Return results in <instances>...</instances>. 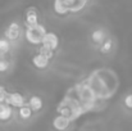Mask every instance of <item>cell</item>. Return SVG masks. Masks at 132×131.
<instances>
[{"instance_id": "6da1fadb", "label": "cell", "mask_w": 132, "mask_h": 131, "mask_svg": "<svg viewBox=\"0 0 132 131\" xmlns=\"http://www.w3.org/2000/svg\"><path fill=\"white\" fill-rule=\"evenodd\" d=\"M46 28H45L43 25L40 23H36V25H32V26H27V30H26V40L32 45H41V40H43V36L46 34Z\"/></svg>"}, {"instance_id": "7a4b0ae2", "label": "cell", "mask_w": 132, "mask_h": 131, "mask_svg": "<svg viewBox=\"0 0 132 131\" xmlns=\"http://www.w3.org/2000/svg\"><path fill=\"white\" fill-rule=\"evenodd\" d=\"M5 104H9L10 107H15V108H19L22 107L24 103V98L22 94L19 93H8L6 98H5Z\"/></svg>"}, {"instance_id": "3957f363", "label": "cell", "mask_w": 132, "mask_h": 131, "mask_svg": "<svg viewBox=\"0 0 132 131\" xmlns=\"http://www.w3.org/2000/svg\"><path fill=\"white\" fill-rule=\"evenodd\" d=\"M41 45H44V46L49 48V49L55 50L58 48V45H59V37L54 32H46L44 36H43Z\"/></svg>"}, {"instance_id": "277c9868", "label": "cell", "mask_w": 132, "mask_h": 131, "mask_svg": "<svg viewBox=\"0 0 132 131\" xmlns=\"http://www.w3.org/2000/svg\"><path fill=\"white\" fill-rule=\"evenodd\" d=\"M71 125V120L63 114H58L54 120H53V127L56 131H65L68 130Z\"/></svg>"}, {"instance_id": "5b68a950", "label": "cell", "mask_w": 132, "mask_h": 131, "mask_svg": "<svg viewBox=\"0 0 132 131\" xmlns=\"http://www.w3.org/2000/svg\"><path fill=\"white\" fill-rule=\"evenodd\" d=\"M19 34H21V28H19V25L15 22L10 23L8 30L5 31V36L8 40H17L19 37Z\"/></svg>"}, {"instance_id": "8992f818", "label": "cell", "mask_w": 132, "mask_h": 131, "mask_svg": "<svg viewBox=\"0 0 132 131\" xmlns=\"http://www.w3.org/2000/svg\"><path fill=\"white\" fill-rule=\"evenodd\" d=\"M53 9L58 16H65L69 13V6L64 3V0H54Z\"/></svg>"}, {"instance_id": "52a82bcc", "label": "cell", "mask_w": 132, "mask_h": 131, "mask_svg": "<svg viewBox=\"0 0 132 131\" xmlns=\"http://www.w3.org/2000/svg\"><path fill=\"white\" fill-rule=\"evenodd\" d=\"M32 63H34V66L36 67V68H40V70H44L47 67V64H49V59L44 57L43 54H36L34 58H32Z\"/></svg>"}, {"instance_id": "ba28073f", "label": "cell", "mask_w": 132, "mask_h": 131, "mask_svg": "<svg viewBox=\"0 0 132 131\" xmlns=\"http://www.w3.org/2000/svg\"><path fill=\"white\" fill-rule=\"evenodd\" d=\"M26 23H27V26H32V25L39 23V14H37L35 8H30L27 10V13H26Z\"/></svg>"}, {"instance_id": "9c48e42d", "label": "cell", "mask_w": 132, "mask_h": 131, "mask_svg": "<svg viewBox=\"0 0 132 131\" xmlns=\"http://www.w3.org/2000/svg\"><path fill=\"white\" fill-rule=\"evenodd\" d=\"M13 114V109L9 104H5V103H1V107H0V121H8L10 120Z\"/></svg>"}, {"instance_id": "30bf717a", "label": "cell", "mask_w": 132, "mask_h": 131, "mask_svg": "<svg viewBox=\"0 0 132 131\" xmlns=\"http://www.w3.org/2000/svg\"><path fill=\"white\" fill-rule=\"evenodd\" d=\"M28 105H30V108L32 109V112H39V111H41V108H43V99H41L40 96H37V95H34V96L30 98Z\"/></svg>"}, {"instance_id": "8fae6325", "label": "cell", "mask_w": 132, "mask_h": 131, "mask_svg": "<svg viewBox=\"0 0 132 131\" xmlns=\"http://www.w3.org/2000/svg\"><path fill=\"white\" fill-rule=\"evenodd\" d=\"M18 114L22 120H28L31 118L32 116V109L30 108L28 104H23L22 107H19V111H18Z\"/></svg>"}, {"instance_id": "7c38bea8", "label": "cell", "mask_w": 132, "mask_h": 131, "mask_svg": "<svg viewBox=\"0 0 132 131\" xmlns=\"http://www.w3.org/2000/svg\"><path fill=\"white\" fill-rule=\"evenodd\" d=\"M91 39L95 44H103L104 39H105V34L103 30H95L91 35Z\"/></svg>"}, {"instance_id": "4fadbf2b", "label": "cell", "mask_w": 132, "mask_h": 131, "mask_svg": "<svg viewBox=\"0 0 132 131\" xmlns=\"http://www.w3.org/2000/svg\"><path fill=\"white\" fill-rule=\"evenodd\" d=\"M85 5H86L85 1H82V0H76V1L69 6V13H78V12H81V10L85 8Z\"/></svg>"}, {"instance_id": "5bb4252c", "label": "cell", "mask_w": 132, "mask_h": 131, "mask_svg": "<svg viewBox=\"0 0 132 131\" xmlns=\"http://www.w3.org/2000/svg\"><path fill=\"white\" fill-rule=\"evenodd\" d=\"M10 49V44L9 40L6 39H0V58H3L4 54H6Z\"/></svg>"}, {"instance_id": "9a60e30c", "label": "cell", "mask_w": 132, "mask_h": 131, "mask_svg": "<svg viewBox=\"0 0 132 131\" xmlns=\"http://www.w3.org/2000/svg\"><path fill=\"white\" fill-rule=\"evenodd\" d=\"M39 53H40V54H43L44 57H46L49 60L54 57V50H53V49L46 48V46H44V45H41V46L39 48Z\"/></svg>"}, {"instance_id": "2e32d148", "label": "cell", "mask_w": 132, "mask_h": 131, "mask_svg": "<svg viewBox=\"0 0 132 131\" xmlns=\"http://www.w3.org/2000/svg\"><path fill=\"white\" fill-rule=\"evenodd\" d=\"M110 49H112V40H106V41H103L101 49H100L103 54H106V53H109V51H110Z\"/></svg>"}, {"instance_id": "e0dca14e", "label": "cell", "mask_w": 132, "mask_h": 131, "mask_svg": "<svg viewBox=\"0 0 132 131\" xmlns=\"http://www.w3.org/2000/svg\"><path fill=\"white\" fill-rule=\"evenodd\" d=\"M8 68H9V62L0 58V72H5Z\"/></svg>"}, {"instance_id": "ac0fdd59", "label": "cell", "mask_w": 132, "mask_h": 131, "mask_svg": "<svg viewBox=\"0 0 132 131\" xmlns=\"http://www.w3.org/2000/svg\"><path fill=\"white\" fill-rule=\"evenodd\" d=\"M6 95H8V91L5 90V87L0 85V103H4V102H5Z\"/></svg>"}, {"instance_id": "d6986e66", "label": "cell", "mask_w": 132, "mask_h": 131, "mask_svg": "<svg viewBox=\"0 0 132 131\" xmlns=\"http://www.w3.org/2000/svg\"><path fill=\"white\" fill-rule=\"evenodd\" d=\"M125 105L128 108V109H132V94L127 95L125 98Z\"/></svg>"}, {"instance_id": "ffe728a7", "label": "cell", "mask_w": 132, "mask_h": 131, "mask_svg": "<svg viewBox=\"0 0 132 131\" xmlns=\"http://www.w3.org/2000/svg\"><path fill=\"white\" fill-rule=\"evenodd\" d=\"M75 1H76V0H64V3H65V4L68 5V6H71V5H72V4H73Z\"/></svg>"}, {"instance_id": "44dd1931", "label": "cell", "mask_w": 132, "mask_h": 131, "mask_svg": "<svg viewBox=\"0 0 132 131\" xmlns=\"http://www.w3.org/2000/svg\"><path fill=\"white\" fill-rule=\"evenodd\" d=\"M82 1H85V3H88V1H90V0H82Z\"/></svg>"}, {"instance_id": "7402d4cb", "label": "cell", "mask_w": 132, "mask_h": 131, "mask_svg": "<svg viewBox=\"0 0 132 131\" xmlns=\"http://www.w3.org/2000/svg\"><path fill=\"white\" fill-rule=\"evenodd\" d=\"M0 107H1V103H0Z\"/></svg>"}]
</instances>
